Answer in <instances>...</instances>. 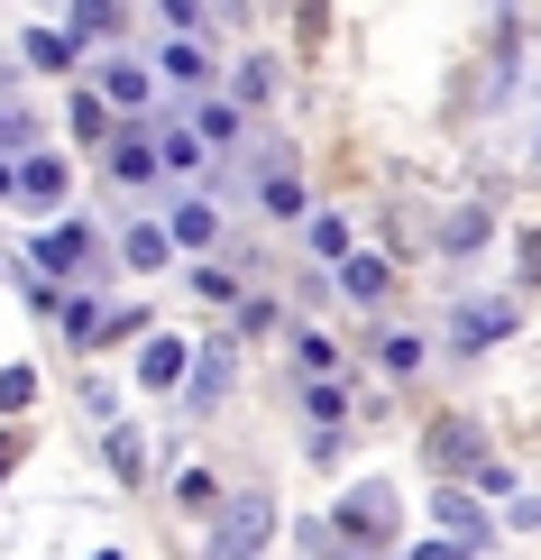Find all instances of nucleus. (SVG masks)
<instances>
[{
  "label": "nucleus",
  "mask_w": 541,
  "mask_h": 560,
  "mask_svg": "<svg viewBox=\"0 0 541 560\" xmlns=\"http://www.w3.org/2000/svg\"><path fill=\"white\" fill-rule=\"evenodd\" d=\"M267 533H275V505L248 487V497H230L221 515H211V542H202V560H257V551H267Z\"/></svg>",
  "instance_id": "f257e3e1"
},
{
  "label": "nucleus",
  "mask_w": 541,
  "mask_h": 560,
  "mask_svg": "<svg viewBox=\"0 0 541 560\" xmlns=\"http://www.w3.org/2000/svg\"><path fill=\"white\" fill-rule=\"evenodd\" d=\"M0 478H10V441H0Z\"/></svg>",
  "instance_id": "393cba45"
},
{
  "label": "nucleus",
  "mask_w": 541,
  "mask_h": 560,
  "mask_svg": "<svg viewBox=\"0 0 541 560\" xmlns=\"http://www.w3.org/2000/svg\"><path fill=\"white\" fill-rule=\"evenodd\" d=\"M478 240H486V212H459V221H450V258H468Z\"/></svg>",
  "instance_id": "412c9836"
},
{
  "label": "nucleus",
  "mask_w": 541,
  "mask_h": 560,
  "mask_svg": "<svg viewBox=\"0 0 541 560\" xmlns=\"http://www.w3.org/2000/svg\"><path fill=\"white\" fill-rule=\"evenodd\" d=\"M432 515L450 524V533H478V542H486V515H478V505L459 497V487H440V497H432Z\"/></svg>",
  "instance_id": "9d476101"
},
{
  "label": "nucleus",
  "mask_w": 541,
  "mask_h": 560,
  "mask_svg": "<svg viewBox=\"0 0 541 560\" xmlns=\"http://www.w3.org/2000/svg\"><path fill=\"white\" fill-rule=\"evenodd\" d=\"M340 533H358V542H386V533H395V497H386V487H358V497H340Z\"/></svg>",
  "instance_id": "7ed1b4c3"
},
{
  "label": "nucleus",
  "mask_w": 541,
  "mask_h": 560,
  "mask_svg": "<svg viewBox=\"0 0 541 560\" xmlns=\"http://www.w3.org/2000/svg\"><path fill=\"white\" fill-rule=\"evenodd\" d=\"M83 248H92V240L64 221V230H46V240H37V267H46V276H74V267H83Z\"/></svg>",
  "instance_id": "39448f33"
},
{
  "label": "nucleus",
  "mask_w": 541,
  "mask_h": 560,
  "mask_svg": "<svg viewBox=\"0 0 541 560\" xmlns=\"http://www.w3.org/2000/svg\"><path fill=\"white\" fill-rule=\"evenodd\" d=\"M422 451H432V469H486V441H478V423H432L422 432Z\"/></svg>",
  "instance_id": "f03ea898"
},
{
  "label": "nucleus",
  "mask_w": 541,
  "mask_h": 560,
  "mask_svg": "<svg viewBox=\"0 0 541 560\" xmlns=\"http://www.w3.org/2000/svg\"><path fill=\"white\" fill-rule=\"evenodd\" d=\"M138 377H148V386H175V377H184V340H148V359H138Z\"/></svg>",
  "instance_id": "1a4fd4ad"
},
{
  "label": "nucleus",
  "mask_w": 541,
  "mask_h": 560,
  "mask_svg": "<svg viewBox=\"0 0 541 560\" xmlns=\"http://www.w3.org/2000/svg\"><path fill=\"white\" fill-rule=\"evenodd\" d=\"M166 19L175 28H202V0H166Z\"/></svg>",
  "instance_id": "4be33fe9"
},
{
  "label": "nucleus",
  "mask_w": 541,
  "mask_h": 560,
  "mask_svg": "<svg viewBox=\"0 0 541 560\" xmlns=\"http://www.w3.org/2000/svg\"><path fill=\"white\" fill-rule=\"evenodd\" d=\"M303 240H313V258H349V230H340V221H331V212H321V221H313V230H303Z\"/></svg>",
  "instance_id": "f3484780"
},
{
  "label": "nucleus",
  "mask_w": 541,
  "mask_h": 560,
  "mask_svg": "<svg viewBox=\"0 0 541 560\" xmlns=\"http://www.w3.org/2000/svg\"><path fill=\"white\" fill-rule=\"evenodd\" d=\"M184 377H193V395H184V405H221V395H230V349H202V359H184Z\"/></svg>",
  "instance_id": "20e7f679"
},
{
  "label": "nucleus",
  "mask_w": 541,
  "mask_h": 560,
  "mask_svg": "<svg viewBox=\"0 0 541 560\" xmlns=\"http://www.w3.org/2000/svg\"><path fill=\"white\" fill-rule=\"evenodd\" d=\"M175 240H184V248L211 240V212H202V202H184V212H175Z\"/></svg>",
  "instance_id": "aec40b11"
},
{
  "label": "nucleus",
  "mask_w": 541,
  "mask_h": 560,
  "mask_svg": "<svg viewBox=\"0 0 541 560\" xmlns=\"http://www.w3.org/2000/svg\"><path fill=\"white\" fill-rule=\"evenodd\" d=\"M303 405H313V423H340V413H349V395L321 377V386H303Z\"/></svg>",
  "instance_id": "a211bd4d"
},
{
  "label": "nucleus",
  "mask_w": 541,
  "mask_h": 560,
  "mask_svg": "<svg viewBox=\"0 0 541 560\" xmlns=\"http://www.w3.org/2000/svg\"><path fill=\"white\" fill-rule=\"evenodd\" d=\"M0 194H19V166H10V156H0Z\"/></svg>",
  "instance_id": "5701e85b"
},
{
  "label": "nucleus",
  "mask_w": 541,
  "mask_h": 560,
  "mask_svg": "<svg viewBox=\"0 0 541 560\" xmlns=\"http://www.w3.org/2000/svg\"><path fill=\"white\" fill-rule=\"evenodd\" d=\"M102 102L138 110V102H148V74H138V65H110V74H102Z\"/></svg>",
  "instance_id": "f8f14e48"
},
{
  "label": "nucleus",
  "mask_w": 541,
  "mask_h": 560,
  "mask_svg": "<svg viewBox=\"0 0 541 560\" xmlns=\"http://www.w3.org/2000/svg\"><path fill=\"white\" fill-rule=\"evenodd\" d=\"M37 405V377L28 368H0V413H28Z\"/></svg>",
  "instance_id": "2eb2a0df"
},
{
  "label": "nucleus",
  "mask_w": 541,
  "mask_h": 560,
  "mask_svg": "<svg viewBox=\"0 0 541 560\" xmlns=\"http://www.w3.org/2000/svg\"><path fill=\"white\" fill-rule=\"evenodd\" d=\"M120 258H129V267H166V230H129Z\"/></svg>",
  "instance_id": "4468645a"
},
{
  "label": "nucleus",
  "mask_w": 541,
  "mask_h": 560,
  "mask_svg": "<svg viewBox=\"0 0 541 560\" xmlns=\"http://www.w3.org/2000/svg\"><path fill=\"white\" fill-rule=\"evenodd\" d=\"M524 267H532V276H541V240H532V258H524Z\"/></svg>",
  "instance_id": "b1692460"
},
{
  "label": "nucleus",
  "mask_w": 541,
  "mask_h": 560,
  "mask_svg": "<svg viewBox=\"0 0 541 560\" xmlns=\"http://www.w3.org/2000/svg\"><path fill=\"white\" fill-rule=\"evenodd\" d=\"M110 175H120V184H148V175H156V148H148V138H120V148H110Z\"/></svg>",
  "instance_id": "6e6552de"
},
{
  "label": "nucleus",
  "mask_w": 541,
  "mask_h": 560,
  "mask_svg": "<svg viewBox=\"0 0 541 560\" xmlns=\"http://www.w3.org/2000/svg\"><path fill=\"white\" fill-rule=\"evenodd\" d=\"M19 194H28L37 212H46V202H64V166H56V156H28V166H19Z\"/></svg>",
  "instance_id": "0eeeda50"
},
{
  "label": "nucleus",
  "mask_w": 541,
  "mask_h": 560,
  "mask_svg": "<svg viewBox=\"0 0 541 560\" xmlns=\"http://www.w3.org/2000/svg\"><path fill=\"white\" fill-rule=\"evenodd\" d=\"M110 469H120V478H148V441H138L129 423H110Z\"/></svg>",
  "instance_id": "9b49d317"
},
{
  "label": "nucleus",
  "mask_w": 541,
  "mask_h": 560,
  "mask_svg": "<svg viewBox=\"0 0 541 560\" xmlns=\"http://www.w3.org/2000/svg\"><path fill=\"white\" fill-rule=\"evenodd\" d=\"M166 74H184V83H202V46H193V37H175V46H166Z\"/></svg>",
  "instance_id": "6ab92c4d"
},
{
  "label": "nucleus",
  "mask_w": 541,
  "mask_h": 560,
  "mask_svg": "<svg viewBox=\"0 0 541 560\" xmlns=\"http://www.w3.org/2000/svg\"><path fill=\"white\" fill-rule=\"evenodd\" d=\"M505 331H514L505 303H468V313H459V349H486V340H505Z\"/></svg>",
  "instance_id": "423d86ee"
},
{
  "label": "nucleus",
  "mask_w": 541,
  "mask_h": 560,
  "mask_svg": "<svg viewBox=\"0 0 541 560\" xmlns=\"http://www.w3.org/2000/svg\"><path fill=\"white\" fill-rule=\"evenodd\" d=\"M340 276H349V294H358V303L386 294V258H340Z\"/></svg>",
  "instance_id": "ddd939ff"
},
{
  "label": "nucleus",
  "mask_w": 541,
  "mask_h": 560,
  "mask_svg": "<svg viewBox=\"0 0 541 560\" xmlns=\"http://www.w3.org/2000/svg\"><path fill=\"white\" fill-rule=\"evenodd\" d=\"M120 28V10H110V0H74V37H110Z\"/></svg>",
  "instance_id": "dca6fc26"
},
{
  "label": "nucleus",
  "mask_w": 541,
  "mask_h": 560,
  "mask_svg": "<svg viewBox=\"0 0 541 560\" xmlns=\"http://www.w3.org/2000/svg\"><path fill=\"white\" fill-rule=\"evenodd\" d=\"M221 10H230V19H239V0H221Z\"/></svg>",
  "instance_id": "a878e982"
}]
</instances>
